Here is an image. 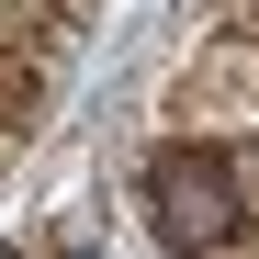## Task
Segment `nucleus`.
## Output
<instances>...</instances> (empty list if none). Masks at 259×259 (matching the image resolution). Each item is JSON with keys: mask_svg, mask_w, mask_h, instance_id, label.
<instances>
[{"mask_svg": "<svg viewBox=\"0 0 259 259\" xmlns=\"http://www.w3.org/2000/svg\"><path fill=\"white\" fill-rule=\"evenodd\" d=\"M248 192H259V158L248 147H158L147 158V214L181 259H226L237 226H248Z\"/></svg>", "mask_w": 259, "mask_h": 259, "instance_id": "1", "label": "nucleus"}]
</instances>
